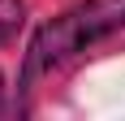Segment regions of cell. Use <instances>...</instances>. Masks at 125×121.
<instances>
[{
	"mask_svg": "<svg viewBox=\"0 0 125 121\" xmlns=\"http://www.w3.org/2000/svg\"><path fill=\"white\" fill-rule=\"evenodd\" d=\"M116 30H125V0H82L73 9H65L61 17L43 22L30 39V52L22 65V95H30L43 78L65 69L82 48L116 35Z\"/></svg>",
	"mask_w": 125,
	"mask_h": 121,
	"instance_id": "1",
	"label": "cell"
},
{
	"mask_svg": "<svg viewBox=\"0 0 125 121\" xmlns=\"http://www.w3.org/2000/svg\"><path fill=\"white\" fill-rule=\"evenodd\" d=\"M26 26V4L22 0H0V48L13 43Z\"/></svg>",
	"mask_w": 125,
	"mask_h": 121,
	"instance_id": "2",
	"label": "cell"
},
{
	"mask_svg": "<svg viewBox=\"0 0 125 121\" xmlns=\"http://www.w3.org/2000/svg\"><path fill=\"white\" fill-rule=\"evenodd\" d=\"M0 112H4V86H0Z\"/></svg>",
	"mask_w": 125,
	"mask_h": 121,
	"instance_id": "3",
	"label": "cell"
}]
</instances>
